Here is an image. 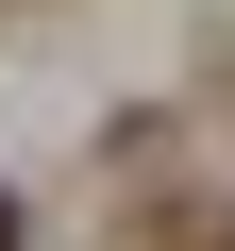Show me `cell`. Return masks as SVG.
I'll return each mask as SVG.
<instances>
[{
	"mask_svg": "<svg viewBox=\"0 0 235 251\" xmlns=\"http://www.w3.org/2000/svg\"><path fill=\"white\" fill-rule=\"evenodd\" d=\"M135 251H235V201H218V218H151Z\"/></svg>",
	"mask_w": 235,
	"mask_h": 251,
	"instance_id": "obj_1",
	"label": "cell"
},
{
	"mask_svg": "<svg viewBox=\"0 0 235 251\" xmlns=\"http://www.w3.org/2000/svg\"><path fill=\"white\" fill-rule=\"evenodd\" d=\"M0 251H17V184H0Z\"/></svg>",
	"mask_w": 235,
	"mask_h": 251,
	"instance_id": "obj_2",
	"label": "cell"
}]
</instances>
